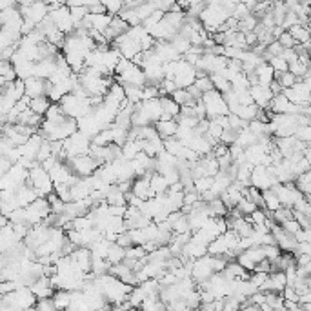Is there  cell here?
Listing matches in <instances>:
<instances>
[{"instance_id": "6da1fadb", "label": "cell", "mask_w": 311, "mask_h": 311, "mask_svg": "<svg viewBox=\"0 0 311 311\" xmlns=\"http://www.w3.org/2000/svg\"><path fill=\"white\" fill-rule=\"evenodd\" d=\"M200 102L204 106V113H206L207 120H211V118H217V117H226L230 115V111H228V104L224 100V95L219 91H211L204 93L200 97Z\"/></svg>"}, {"instance_id": "7a4b0ae2", "label": "cell", "mask_w": 311, "mask_h": 311, "mask_svg": "<svg viewBox=\"0 0 311 311\" xmlns=\"http://www.w3.org/2000/svg\"><path fill=\"white\" fill-rule=\"evenodd\" d=\"M89 148H91V140L82 135V133L75 131L69 138H66L62 142V153H60V160L62 158H73V156H80L87 155L89 153Z\"/></svg>"}, {"instance_id": "3957f363", "label": "cell", "mask_w": 311, "mask_h": 311, "mask_svg": "<svg viewBox=\"0 0 311 311\" xmlns=\"http://www.w3.org/2000/svg\"><path fill=\"white\" fill-rule=\"evenodd\" d=\"M28 179L31 180V184H33L31 190L37 193L39 198H42V196H46V195H51V191L55 186H53L51 179H49V173H47L42 166L33 164V166L29 167Z\"/></svg>"}, {"instance_id": "277c9868", "label": "cell", "mask_w": 311, "mask_h": 311, "mask_svg": "<svg viewBox=\"0 0 311 311\" xmlns=\"http://www.w3.org/2000/svg\"><path fill=\"white\" fill-rule=\"evenodd\" d=\"M71 169V173L78 177V179H87V177H91L93 173L97 171L100 164H98L95 158H91L89 155H80V156H73V158H68L66 162Z\"/></svg>"}, {"instance_id": "5b68a950", "label": "cell", "mask_w": 311, "mask_h": 311, "mask_svg": "<svg viewBox=\"0 0 311 311\" xmlns=\"http://www.w3.org/2000/svg\"><path fill=\"white\" fill-rule=\"evenodd\" d=\"M275 175H273V169L266 166H255L251 169V175H249V186L255 188L257 191H266V190H271L273 186H276Z\"/></svg>"}, {"instance_id": "8992f818", "label": "cell", "mask_w": 311, "mask_h": 311, "mask_svg": "<svg viewBox=\"0 0 311 311\" xmlns=\"http://www.w3.org/2000/svg\"><path fill=\"white\" fill-rule=\"evenodd\" d=\"M47 20H49L64 37H68V35H71L75 31V22H73V18L69 15V9L66 7V4H62L60 7L53 9V11H49Z\"/></svg>"}, {"instance_id": "52a82bcc", "label": "cell", "mask_w": 311, "mask_h": 311, "mask_svg": "<svg viewBox=\"0 0 311 311\" xmlns=\"http://www.w3.org/2000/svg\"><path fill=\"white\" fill-rule=\"evenodd\" d=\"M282 95L295 106H310V75H306L295 86L282 91Z\"/></svg>"}, {"instance_id": "ba28073f", "label": "cell", "mask_w": 311, "mask_h": 311, "mask_svg": "<svg viewBox=\"0 0 311 311\" xmlns=\"http://www.w3.org/2000/svg\"><path fill=\"white\" fill-rule=\"evenodd\" d=\"M271 191L276 195V198H278V202H280V206L288 207V209H291V207L304 196L297 188H295L293 182H291V184H276L271 188Z\"/></svg>"}, {"instance_id": "9c48e42d", "label": "cell", "mask_w": 311, "mask_h": 311, "mask_svg": "<svg viewBox=\"0 0 311 311\" xmlns=\"http://www.w3.org/2000/svg\"><path fill=\"white\" fill-rule=\"evenodd\" d=\"M196 80V71L193 66L182 60L180 58L179 62H177V69H175V77H173V82H175V86L177 89H188L190 86H193Z\"/></svg>"}, {"instance_id": "30bf717a", "label": "cell", "mask_w": 311, "mask_h": 311, "mask_svg": "<svg viewBox=\"0 0 311 311\" xmlns=\"http://www.w3.org/2000/svg\"><path fill=\"white\" fill-rule=\"evenodd\" d=\"M262 260H266V257H264V249L260 248V246L248 248V249H244V251H240V253L236 255V262H238L244 270L248 271V273H251V271H253L255 268L262 262Z\"/></svg>"}, {"instance_id": "8fae6325", "label": "cell", "mask_w": 311, "mask_h": 311, "mask_svg": "<svg viewBox=\"0 0 311 311\" xmlns=\"http://www.w3.org/2000/svg\"><path fill=\"white\" fill-rule=\"evenodd\" d=\"M47 93V82L40 80L37 77H31L28 80H24V97H28L29 100L39 97H46Z\"/></svg>"}, {"instance_id": "7c38bea8", "label": "cell", "mask_w": 311, "mask_h": 311, "mask_svg": "<svg viewBox=\"0 0 311 311\" xmlns=\"http://www.w3.org/2000/svg\"><path fill=\"white\" fill-rule=\"evenodd\" d=\"M244 190H246V188H242V186H238V184H235V182H233V184H231L230 188H228V190H226L224 193L219 196L228 211H230V209H235L236 204H238V202L244 198Z\"/></svg>"}, {"instance_id": "4fadbf2b", "label": "cell", "mask_w": 311, "mask_h": 311, "mask_svg": "<svg viewBox=\"0 0 311 311\" xmlns=\"http://www.w3.org/2000/svg\"><path fill=\"white\" fill-rule=\"evenodd\" d=\"M249 97L253 100V104L259 108V110H268L271 98H273V93H271L270 87H262V86H251L248 89Z\"/></svg>"}, {"instance_id": "5bb4252c", "label": "cell", "mask_w": 311, "mask_h": 311, "mask_svg": "<svg viewBox=\"0 0 311 311\" xmlns=\"http://www.w3.org/2000/svg\"><path fill=\"white\" fill-rule=\"evenodd\" d=\"M133 196H137L140 200H150L155 196V193L151 191L150 188V180H148V175L146 177H138L137 180L131 182V191H129Z\"/></svg>"}, {"instance_id": "9a60e30c", "label": "cell", "mask_w": 311, "mask_h": 311, "mask_svg": "<svg viewBox=\"0 0 311 311\" xmlns=\"http://www.w3.org/2000/svg\"><path fill=\"white\" fill-rule=\"evenodd\" d=\"M69 259L73 260V264L82 271V273H89L91 271V253L87 248H77L73 253L69 255Z\"/></svg>"}, {"instance_id": "2e32d148", "label": "cell", "mask_w": 311, "mask_h": 311, "mask_svg": "<svg viewBox=\"0 0 311 311\" xmlns=\"http://www.w3.org/2000/svg\"><path fill=\"white\" fill-rule=\"evenodd\" d=\"M255 78H257V86L270 87L271 82L275 80V71L271 69V66L268 62H262L260 66L255 68Z\"/></svg>"}, {"instance_id": "e0dca14e", "label": "cell", "mask_w": 311, "mask_h": 311, "mask_svg": "<svg viewBox=\"0 0 311 311\" xmlns=\"http://www.w3.org/2000/svg\"><path fill=\"white\" fill-rule=\"evenodd\" d=\"M155 131L156 135L162 138V140H167V138H175V135H177V129H179V124H177V120L175 118H171V120H158L155 122Z\"/></svg>"}, {"instance_id": "ac0fdd59", "label": "cell", "mask_w": 311, "mask_h": 311, "mask_svg": "<svg viewBox=\"0 0 311 311\" xmlns=\"http://www.w3.org/2000/svg\"><path fill=\"white\" fill-rule=\"evenodd\" d=\"M160 108H162V118L160 120H171L175 117L180 115V106L171 100V97H160Z\"/></svg>"}, {"instance_id": "d6986e66", "label": "cell", "mask_w": 311, "mask_h": 311, "mask_svg": "<svg viewBox=\"0 0 311 311\" xmlns=\"http://www.w3.org/2000/svg\"><path fill=\"white\" fill-rule=\"evenodd\" d=\"M257 113H259V108L251 104V106H235L230 110V115L238 117L242 122H251L257 118Z\"/></svg>"}, {"instance_id": "ffe728a7", "label": "cell", "mask_w": 311, "mask_h": 311, "mask_svg": "<svg viewBox=\"0 0 311 311\" xmlns=\"http://www.w3.org/2000/svg\"><path fill=\"white\" fill-rule=\"evenodd\" d=\"M148 180H150V188H151V191L155 193V196L156 195H164V193L167 191V188H169L167 182L164 180V177L156 171L150 173V175H148Z\"/></svg>"}, {"instance_id": "44dd1931", "label": "cell", "mask_w": 311, "mask_h": 311, "mask_svg": "<svg viewBox=\"0 0 311 311\" xmlns=\"http://www.w3.org/2000/svg\"><path fill=\"white\" fill-rule=\"evenodd\" d=\"M51 304L57 311H68L69 304H71V293L69 291H55L51 297Z\"/></svg>"}, {"instance_id": "7402d4cb", "label": "cell", "mask_w": 311, "mask_h": 311, "mask_svg": "<svg viewBox=\"0 0 311 311\" xmlns=\"http://www.w3.org/2000/svg\"><path fill=\"white\" fill-rule=\"evenodd\" d=\"M288 33L291 35V39H293L297 44H306V42H310V28L308 26H302V24H297L293 28L288 29Z\"/></svg>"}, {"instance_id": "603a6c76", "label": "cell", "mask_w": 311, "mask_h": 311, "mask_svg": "<svg viewBox=\"0 0 311 311\" xmlns=\"http://www.w3.org/2000/svg\"><path fill=\"white\" fill-rule=\"evenodd\" d=\"M260 195H262V209H268L270 213H275L278 207H282L278 198H276V195L271 190L260 191Z\"/></svg>"}, {"instance_id": "cb8c5ba5", "label": "cell", "mask_w": 311, "mask_h": 311, "mask_svg": "<svg viewBox=\"0 0 311 311\" xmlns=\"http://www.w3.org/2000/svg\"><path fill=\"white\" fill-rule=\"evenodd\" d=\"M255 142H257V137H255L253 133L249 131L248 127H242V129H238V131H236L235 144L240 146L242 150H246V148H249V146H253Z\"/></svg>"}, {"instance_id": "d4e9b609", "label": "cell", "mask_w": 311, "mask_h": 311, "mask_svg": "<svg viewBox=\"0 0 311 311\" xmlns=\"http://www.w3.org/2000/svg\"><path fill=\"white\" fill-rule=\"evenodd\" d=\"M49 106H51V102L47 100V97H39V98H33V100H29V111L31 113H35V115H46V111L49 110Z\"/></svg>"}, {"instance_id": "484cf974", "label": "cell", "mask_w": 311, "mask_h": 311, "mask_svg": "<svg viewBox=\"0 0 311 311\" xmlns=\"http://www.w3.org/2000/svg\"><path fill=\"white\" fill-rule=\"evenodd\" d=\"M169 44H171V47H173V49H175L177 53H179L180 57H184L186 53H188V51L191 49L190 40H188L186 37H182L180 33L175 35V37H173L171 40H169Z\"/></svg>"}, {"instance_id": "4316f807", "label": "cell", "mask_w": 311, "mask_h": 311, "mask_svg": "<svg viewBox=\"0 0 311 311\" xmlns=\"http://www.w3.org/2000/svg\"><path fill=\"white\" fill-rule=\"evenodd\" d=\"M124 259H126V249L117 246V244H111L110 251H108V257H106V262L110 266H115V264H120Z\"/></svg>"}, {"instance_id": "83f0119b", "label": "cell", "mask_w": 311, "mask_h": 311, "mask_svg": "<svg viewBox=\"0 0 311 311\" xmlns=\"http://www.w3.org/2000/svg\"><path fill=\"white\" fill-rule=\"evenodd\" d=\"M106 204H108V206H127L126 195L117 190V186H111L110 193L106 196Z\"/></svg>"}, {"instance_id": "f1b7e54d", "label": "cell", "mask_w": 311, "mask_h": 311, "mask_svg": "<svg viewBox=\"0 0 311 311\" xmlns=\"http://www.w3.org/2000/svg\"><path fill=\"white\" fill-rule=\"evenodd\" d=\"M295 188L302 193L304 196H308L310 195V191H311V173L310 171H306V173H302V175H299L297 179H295Z\"/></svg>"}, {"instance_id": "f546056e", "label": "cell", "mask_w": 311, "mask_h": 311, "mask_svg": "<svg viewBox=\"0 0 311 311\" xmlns=\"http://www.w3.org/2000/svg\"><path fill=\"white\" fill-rule=\"evenodd\" d=\"M124 87V95H126V100L133 106L142 102V87H135V86H122Z\"/></svg>"}, {"instance_id": "4dcf8cb0", "label": "cell", "mask_w": 311, "mask_h": 311, "mask_svg": "<svg viewBox=\"0 0 311 311\" xmlns=\"http://www.w3.org/2000/svg\"><path fill=\"white\" fill-rule=\"evenodd\" d=\"M275 82L280 86V89L282 91H286V89H289L291 86H295L297 82H299V78L295 75H291L289 71H286V73H280V75H275Z\"/></svg>"}, {"instance_id": "1f68e13d", "label": "cell", "mask_w": 311, "mask_h": 311, "mask_svg": "<svg viewBox=\"0 0 311 311\" xmlns=\"http://www.w3.org/2000/svg\"><path fill=\"white\" fill-rule=\"evenodd\" d=\"M135 11H137L138 20H140V22H144V20L150 17L151 13L156 11V9H155V2H142V4H140V6H138Z\"/></svg>"}, {"instance_id": "d6a6232c", "label": "cell", "mask_w": 311, "mask_h": 311, "mask_svg": "<svg viewBox=\"0 0 311 311\" xmlns=\"http://www.w3.org/2000/svg\"><path fill=\"white\" fill-rule=\"evenodd\" d=\"M273 215V220H275L276 226H282L284 222H288L289 219H293V213H291V209H288V207H278Z\"/></svg>"}, {"instance_id": "836d02e7", "label": "cell", "mask_w": 311, "mask_h": 311, "mask_svg": "<svg viewBox=\"0 0 311 311\" xmlns=\"http://www.w3.org/2000/svg\"><path fill=\"white\" fill-rule=\"evenodd\" d=\"M293 137L297 138L299 142H302V144H310V140H311V127L310 126H297V127H295Z\"/></svg>"}, {"instance_id": "e575fe53", "label": "cell", "mask_w": 311, "mask_h": 311, "mask_svg": "<svg viewBox=\"0 0 311 311\" xmlns=\"http://www.w3.org/2000/svg\"><path fill=\"white\" fill-rule=\"evenodd\" d=\"M146 251L142 246H131V248L126 249V259L127 260H137V262H140V260L146 259Z\"/></svg>"}, {"instance_id": "d590c367", "label": "cell", "mask_w": 311, "mask_h": 311, "mask_svg": "<svg viewBox=\"0 0 311 311\" xmlns=\"http://www.w3.org/2000/svg\"><path fill=\"white\" fill-rule=\"evenodd\" d=\"M104 9L106 13L110 15V17H117L118 13L122 11V7H124V2H115V0H108V2H102Z\"/></svg>"}, {"instance_id": "8d00e7d4", "label": "cell", "mask_w": 311, "mask_h": 311, "mask_svg": "<svg viewBox=\"0 0 311 311\" xmlns=\"http://www.w3.org/2000/svg\"><path fill=\"white\" fill-rule=\"evenodd\" d=\"M293 211H297V213H302V215H306V217H310L311 215V206H310V198L308 196H302L297 204H295L293 207H291Z\"/></svg>"}, {"instance_id": "74e56055", "label": "cell", "mask_w": 311, "mask_h": 311, "mask_svg": "<svg viewBox=\"0 0 311 311\" xmlns=\"http://www.w3.org/2000/svg\"><path fill=\"white\" fill-rule=\"evenodd\" d=\"M249 15H251V11H249L248 7H246V4H236L235 9L231 11V18H233V20H236V22L244 20V18L249 17Z\"/></svg>"}, {"instance_id": "f35d334b", "label": "cell", "mask_w": 311, "mask_h": 311, "mask_svg": "<svg viewBox=\"0 0 311 311\" xmlns=\"http://www.w3.org/2000/svg\"><path fill=\"white\" fill-rule=\"evenodd\" d=\"M153 98H160L158 86H150V84H146V86L142 87V102H144V100H153Z\"/></svg>"}, {"instance_id": "ab89813d", "label": "cell", "mask_w": 311, "mask_h": 311, "mask_svg": "<svg viewBox=\"0 0 311 311\" xmlns=\"http://www.w3.org/2000/svg\"><path fill=\"white\" fill-rule=\"evenodd\" d=\"M276 42L282 46V49H295V46H297V42L291 39V35H289L288 31H284V33L276 39Z\"/></svg>"}, {"instance_id": "60d3db41", "label": "cell", "mask_w": 311, "mask_h": 311, "mask_svg": "<svg viewBox=\"0 0 311 311\" xmlns=\"http://www.w3.org/2000/svg\"><path fill=\"white\" fill-rule=\"evenodd\" d=\"M299 255H311V242H300V244H297L293 257H299Z\"/></svg>"}, {"instance_id": "b9f144b4", "label": "cell", "mask_w": 311, "mask_h": 311, "mask_svg": "<svg viewBox=\"0 0 311 311\" xmlns=\"http://www.w3.org/2000/svg\"><path fill=\"white\" fill-rule=\"evenodd\" d=\"M293 238L297 244H300V242H311V231L310 230H299L293 235Z\"/></svg>"}]
</instances>
